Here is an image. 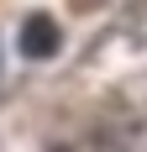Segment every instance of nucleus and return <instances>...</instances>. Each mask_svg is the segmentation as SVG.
I'll use <instances>...</instances> for the list:
<instances>
[{"mask_svg":"<svg viewBox=\"0 0 147 152\" xmlns=\"http://www.w3.org/2000/svg\"><path fill=\"white\" fill-rule=\"evenodd\" d=\"M63 47V31H58V21H53V16H26V21H21V53H26V58H53V53H58Z\"/></svg>","mask_w":147,"mask_h":152,"instance_id":"f257e3e1","label":"nucleus"}]
</instances>
